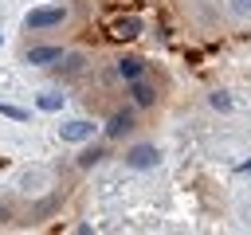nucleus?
<instances>
[{"instance_id": "nucleus-3", "label": "nucleus", "mask_w": 251, "mask_h": 235, "mask_svg": "<svg viewBox=\"0 0 251 235\" xmlns=\"http://www.w3.org/2000/svg\"><path fill=\"white\" fill-rule=\"evenodd\" d=\"M157 161H161V153L149 149V145H137V149L129 153V164H133V168H153Z\"/></svg>"}, {"instance_id": "nucleus-12", "label": "nucleus", "mask_w": 251, "mask_h": 235, "mask_svg": "<svg viewBox=\"0 0 251 235\" xmlns=\"http://www.w3.org/2000/svg\"><path fill=\"white\" fill-rule=\"evenodd\" d=\"M0 114H8V118H27L24 110H16V106H0Z\"/></svg>"}, {"instance_id": "nucleus-10", "label": "nucleus", "mask_w": 251, "mask_h": 235, "mask_svg": "<svg viewBox=\"0 0 251 235\" xmlns=\"http://www.w3.org/2000/svg\"><path fill=\"white\" fill-rule=\"evenodd\" d=\"M212 106H216V110H227L231 102H227V94H212Z\"/></svg>"}, {"instance_id": "nucleus-4", "label": "nucleus", "mask_w": 251, "mask_h": 235, "mask_svg": "<svg viewBox=\"0 0 251 235\" xmlns=\"http://www.w3.org/2000/svg\"><path fill=\"white\" fill-rule=\"evenodd\" d=\"M118 74L133 82V78L141 74V59H133V55H126V59H118Z\"/></svg>"}, {"instance_id": "nucleus-9", "label": "nucleus", "mask_w": 251, "mask_h": 235, "mask_svg": "<svg viewBox=\"0 0 251 235\" xmlns=\"http://www.w3.org/2000/svg\"><path fill=\"white\" fill-rule=\"evenodd\" d=\"M122 129H129V114H118V118L110 121V133H122Z\"/></svg>"}, {"instance_id": "nucleus-5", "label": "nucleus", "mask_w": 251, "mask_h": 235, "mask_svg": "<svg viewBox=\"0 0 251 235\" xmlns=\"http://www.w3.org/2000/svg\"><path fill=\"white\" fill-rule=\"evenodd\" d=\"M27 59H31V63H51V59H63V51H59V47H31Z\"/></svg>"}, {"instance_id": "nucleus-7", "label": "nucleus", "mask_w": 251, "mask_h": 235, "mask_svg": "<svg viewBox=\"0 0 251 235\" xmlns=\"http://www.w3.org/2000/svg\"><path fill=\"white\" fill-rule=\"evenodd\" d=\"M114 31H118V35H137V31H141V24L129 16V20H118V27H114Z\"/></svg>"}, {"instance_id": "nucleus-8", "label": "nucleus", "mask_w": 251, "mask_h": 235, "mask_svg": "<svg viewBox=\"0 0 251 235\" xmlns=\"http://www.w3.org/2000/svg\"><path fill=\"white\" fill-rule=\"evenodd\" d=\"M39 106L43 110H59L63 106V94H39Z\"/></svg>"}, {"instance_id": "nucleus-2", "label": "nucleus", "mask_w": 251, "mask_h": 235, "mask_svg": "<svg viewBox=\"0 0 251 235\" xmlns=\"http://www.w3.org/2000/svg\"><path fill=\"white\" fill-rule=\"evenodd\" d=\"M59 133H63V141H86V137H94V125L90 121H67Z\"/></svg>"}, {"instance_id": "nucleus-6", "label": "nucleus", "mask_w": 251, "mask_h": 235, "mask_svg": "<svg viewBox=\"0 0 251 235\" xmlns=\"http://www.w3.org/2000/svg\"><path fill=\"white\" fill-rule=\"evenodd\" d=\"M133 98H137V106H149V102H153V86L133 78Z\"/></svg>"}, {"instance_id": "nucleus-1", "label": "nucleus", "mask_w": 251, "mask_h": 235, "mask_svg": "<svg viewBox=\"0 0 251 235\" xmlns=\"http://www.w3.org/2000/svg\"><path fill=\"white\" fill-rule=\"evenodd\" d=\"M63 8H35V12H27V27H55V24H63Z\"/></svg>"}, {"instance_id": "nucleus-13", "label": "nucleus", "mask_w": 251, "mask_h": 235, "mask_svg": "<svg viewBox=\"0 0 251 235\" xmlns=\"http://www.w3.org/2000/svg\"><path fill=\"white\" fill-rule=\"evenodd\" d=\"M0 43H4V35H0Z\"/></svg>"}, {"instance_id": "nucleus-11", "label": "nucleus", "mask_w": 251, "mask_h": 235, "mask_svg": "<svg viewBox=\"0 0 251 235\" xmlns=\"http://www.w3.org/2000/svg\"><path fill=\"white\" fill-rule=\"evenodd\" d=\"M231 8H235L239 16H247V12H251V0H231Z\"/></svg>"}]
</instances>
